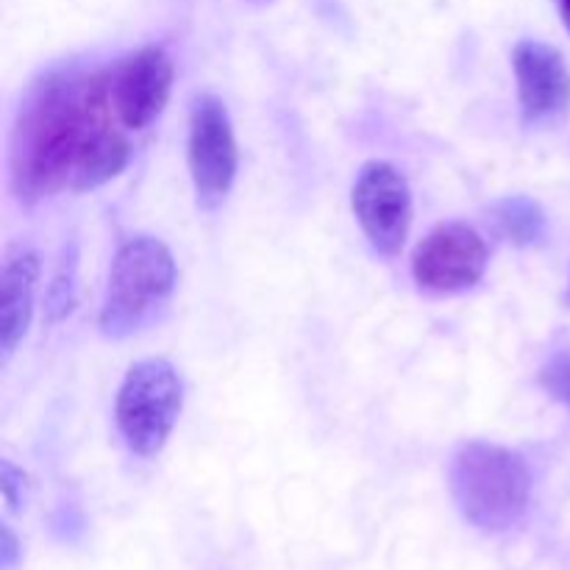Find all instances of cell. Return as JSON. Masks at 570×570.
Listing matches in <instances>:
<instances>
[{"label": "cell", "mask_w": 570, "mask_h": 570, "mask_svg": "<svg viewBox=\"0 0 570 570\" xmlns=\"http://www.w3.org/2000/svg\"><path fill=\"white\" fill-rule=\"evenodd\" d=\"M0 488H3V499L9 504V510H20L26 504V473L17 471L11 462H0Z\"/></svg>", "instance_id": "obj_15"}, {"label": "cell", "mask_w": 570, "mask_h": 570, "mask_svg": "<svg viewBox=\"0 0 570 570\" xmlns=\"http://www.w3.org/2000/svg\"><path fill=\"white\" fill-rule=\"evenodd\" d=\"M176 287V262L165 243L134 237L117 250L109 273L100 332L106 337H128L154 321Z\"/></svg>", "instance_id": "obj_3"}, {"label": "cell", "mask_w": 570, "mask_h": 570, "mask_svg": "<svg viewBox=\"0 0 570 570\" xmlns=\"http://www.w3.org/2000/svg\"><path fill=\"white\" fill-rule=\"evenodd\" d=\"M20 560V546H17V538L11 534L9 527L0 529V562H3V570H11Z\"/></svg>", "instance_id": "obj_16"}, {"label": "cell", "mask_w": 570, "mask_h": 570, "mask_svg": "<svg viewBox=\"0 0 570 570\" xmlns=\"http://www.w3.org/2000/svg\"><path fill=\"white\" fill-rule=\"evenodd\" d=\"M109 106V83L100 76L50 72L28 92L9 154L11 189L22 204H37L65 187L95 117Z\"/></svg>", "instance_id": "obj_1"}, {"label": "cell", "mask_w": 570, "mask_h": 570, "mask_svg": "<svg viewBox=\"0 0 570 570\" xmlns=\"http://www.w3.org/2000/svg\"><path fill=\"white\" fill-rule=\"evenodd\" d=\"M493 220L501 228L510 243L523 245H540L549 234V223H546L543 209L534 204L527 195H515V198H504L493 206Z\"/></svg>", "instance_id": "obj_12"}, {"label": "cell", "mask_w": 570, "mask_h": 570, "mask_svg": "<svg viewBox=\"0 0 570 570\" xmlns=\"http://www.w3.org/2000/svg\"><path fill=\"white\" fill-rule=\"evenodd\" d=\"M488 271V245L468 223L438 226L412 256V276L417 287L434 295H454L471 289Z\"/></svg>", "instance_id": "obj_6"}, {"label": "cell", "mask_w": 570, "mask_h": 570, "mask_svg": "<svg viewBox=\"0 0 570 570\" xmlns=\"http://www.w3.org/2000/svg\"><path fill=\"white\" fill-rule=\"evenodd\" d=\"M72 282H76V248L70 250V256L61 259L59 276H56L53 287L48 295V317L50 321H61L65 315H70L72 304H76V293H72Z\"/></svg>", "instance_id": "obj_13"}, {"label": "cell", "mask_w": 570, "mask_h": 570, "mask_svg": "<svg viewBox=\"0 0 570 570\" xmlns=\"http://www.w3.org/2000/svg\"><path fill=\"white\" fill-rule=\"evenodd\" d=\"M181 379L170 362H137L117 393V426L128 449L139 456L159 454L181 415Z\"/></svg>", "instance_id": "obj_4"}, {"label": "cell", "mask_w": 570, "mask_h": 570, "mask_svg": "<svg viewBox=\"0 0 570 570\" xmlns=\"http://www.w3.org/2000/svg\"><path fill=\"white\" fill-rule=\"evenodd\" d=\"M189 173L204 209H215L237 178V142L232 117L215 95H200L189 117Z\"/></svg>", "instance_id": "obj_5"}, {"label": "cell", "mask_w": 570, "mask_h": 570, "mask_svg": "<svg viewBox=\"0 0 570 570\" xmlns=\"http://www.w3.org/2000/svg\"><path fill=\"white\" fill-rule=\"evenodd\" d=\"M560 11H562V20H566V26L570 31V0H560Z\"/></svg>", "instance_id": "obj_17"}, {"label": "cell", "mask_w": 570, "mask_h": 570, "mask_svg": "<svg viewBox=\"0 0 570 570\" xmlns=\"http://www.w3.org/2000/svg\"><path fill=\"white\" fill-rule=\"evenodd\" d=\"M354 215L373 250L395 256L406 243L412 223V193L406 178L387 161L362 167L351 193Z\"/></svg>", "instance_id": "obj_7"}, {"label": "cell", "mask_w": 570, "mask_h": 570, "mask_svg": "<svg viewBox=\"0 0 570 570\" xmlns=\"http://www.w3.org/2000/svg\"><path fill=\"white\" fill-rule=\"evenodd\" d=\"M540 384L554 401L570 410V348L557 351L540 371Z\"/></svg>", "instance_id": "obj_14"}, {"label": "cell", "mask_w": 570, "mask_h": 570, "mask_svg": "<svg viewBox=\"0 0 570 570\" xmlns=\"http://www.w3.org/2000/svg\"><path fill=\"white\" fill-rule=\"evenodd\" d=\"M109 109H104L95 117L92 128H89L87 139H83L81 154H78L76 170H72L70 178L72 189H78V193L104 187L106 181L120 176L126 170L128 159H131V148H128L126 137L111 128Z\"/></svg>", "instance_id": "obj_11"}, {"label": "cell", "mask_w": 570, "mask_h": 570, "mask_svg": "<svg viewBox=\"0 0 570 570\" xmlns=\"http://www.w3.org/2000/svg\"><path fill=\"white\" fill-rule=\"evenodd\" d=\"M449 484L456 510L482 532H507L515 527L532 493V476L523 456L484 440L456 449Z\"/></svg>", "instance_id": "obj_2"}, {"label": "cell", "mask_w": 570, "mask_h": 570, "mask_svg": "<svg viewBox=\"0 0 570 570\" xmlns=\"http://www.w3.org/2000/svg\"><path fill=\"white\" fill-rule=\"evenodd\" d=\"M527 126H551L570 106V72L560 50L538 39H523L512 53Z\"/></svg>", "instance_id": "obj_8"}, {"label": "cell", "mask_w": 570, "mask_h": 570, "mask_svg": "<svg viewBox=\"0 0 570 570\" xmlns=\"http://www.w3.org/2000/svg\"><path fill=\"white\" fill-rule=\"evenodd\" d=\"M37 278V254L17 250L6 259L3 273H0V351H3V360L14 354V348L31 326Z\"/></svg>", "instance_id": "obj_10"}, {"label": "cell", "mask_w": 570, "mask_h": 570, "mask_svg": "<svg viewBox=\"0 0 570 570\" xmlns=\"http://www.w3.org/2000/svg\"><path fill=\"white\" fill-rule=\"evenodd\" d=\"M170 56L161 48H142L139 53L128 56L111 76V109L122 126L131 131H142L161 115L167 98H170Z\"/></svg>", "instance_id": "obj_9"}]
</instances>
